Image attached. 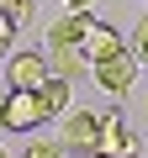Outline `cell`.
I'll return each mask as SVG.
<instances>
[{
    "instance_id": "cell-14",
    "label": "cell",
    "mask_w": 148,
    "mask_h": 158,
    "mask_svg": "<svg viewBox=\"0 0 148 158\" xmlns=\"http://www.w3.org/2000/svg\"><path fill=\"white\" fill-rule=\"evenodd\" d=\"M6 53H11V48H6V42H0V63H6Z\"/></svg>"
},
{
    "instance_id": "cell-9",
    "label": "cell",
    "mask_w": 148,
    "mask_h": 158,
    "mask_svg": "<svg viewBox=\"0 0 148 158\" xmlns=\"http://www.w3.org/2000/svg\"><path fill=\"white\" fill-rule=\"evenodd\" d=\"M27 158H69V142L63 137H32Z\"/></svg>"
},
{
    "instance_id": "cell-10",
    "label": "cell",
    "mask_w": 148,
    "mask_h": 158,
    "mask_svg": "<svg viewBox=\"0 0 148 158\" xmlns=\"http://www.w3.org/2000/svg\"><path fill=\"white\" fill-rule=\"evenodd\" d=\"M0 11H6L11 27H27L32 21V0H0Z\"/></svg>"
},
{
    "instance_id": "cell-13",
    "label": "cell",
    "mask_w": 148,
    "mask_h": 158,
    "mask_svg": "<svg viewBox=\"0 0 148 158\" xmlns=\"http://www.w3.org/2000/svg\"><path fill=\"white\" fill-rule=\"evenodd\" d=\"M63 6H69V11H90L95 0H63Z\"/></svg>"
},
{
    "instance_id": "cell-5",
    "label": "cell",
    "mask_w": 148,
    "mask_h": 158,
    "mask_svg": "<svg viewBox=\"0 0 148 158\" xmlns=\"http://www.w3.org/2000/svg\"><path fill=\"white\" fill-rule=\"evenodd\" d=\"M122 48H127V37H122L116 27H106V21H90V27H85V37H80L85 63H101V58H111V53H122Z\"/></svg>"
},
{
    "instance_id": "cell-7",
    "label": "cell",
    "mask_w": 148,
    "mask_h": 158,
    "mask_svg": "<svg viewBox=\"0 0 148 158\" xmlns=\"http://www.w3.org/2000/svg\"><path fill=\"white\" fill-rule=\"evenodd\" d=\"M90 21H95L90 11H69V16H58V21L48 27V48H80V37H85Z\"/></svg>"
},
{
    "instance_id": "cell-4",
    "label": "cell",
    "mask_w": 148,
    "mask_h": 158,
    "mask_svg": "<svg viewBox=\"0 0 148 158\" xmlns=\"http://www.w3.org/2000/svg\"><path fill=\"white\" fill-rule=\"evenodd\" d=\"M6 90H37L48 79V58L42 53H6Z\"/></svg>"
},
{
    "instance_id": "cell-2",
    "label": "cell",
    "mask_w": 148,
    "mask_h": 158,
    "mask_svg": "<svg viewBox=\"0 0 148 158\" xmlns=\"http://www.w3.org/2000/svg\"><path fill=\"white\" fill-rule=\"evenodd\" d=\"M48 127L37 90H6V116H0V132H37Z\"/></svg>"
},
{
    "instance_id": "cell-8",
    "label": "cell",
    "mask_w": 148,
    "mask_h": 158,
    "mask_svg": "<svg viewBox=\"0 0 148 158\" xmlns=\"http://www.w3.org/2000/svg\"><path fill=\"white\" fill-rule=\"evenodd\" d=\"M42 58H48V74H53V79H69V85L90 74V63H85V53H80V48H48Z\"/></svg>"
},
{
    "instance_id": "cell-11",
    "label": "cell",
    "mask_w": 148,
    "mask_h": 158,
    "mask_svg": "<svg viewBox=\"0 0 148 158\" xmlns=\"http://www.w3.org/2000/svg\"><path fill=\"white\" fill-rule=\"evenodd\" d=\"M127 53H132V58H143V53H148V11L137 16V27H132V37H127Z\"/></svg>"
},
{
    "instance_id": "cell-16",
    "label": "cell",
    "mask_w": 148,
    "mask_h": 158,
    "mask_svg": "<svg viewBox=\"0 0 148 158\" xmlns=\"http://www.w3.org/2000/svg\"><path fill=\"white\" fill-rule=\"evenodd\" d=\"M0 158H6V153H0Z\"/></svg>"
},
{
    "instance_id": "cell-3",
    "label": "cell",
    "mask_w": 148,
    "mask_h": 158,
    "mask_svg": "<svg viewBox=\"0 0 148 158\" xmlns=\"http://www.w3.org/2000/svg\"><path fill=\"white\" fill-rule=\"evenodd\" d=\"M90 79L106 90V95H127L132 85H137V58L122 48V53H111V58H101V63H90Z\"/></svg>"
},
{
    "instance_id": "cell-6",
    "label": "cell",
    "mask_w": 148,
    "mask_h": 158,
    "mask_svg": "<svg viewBox=\"0 0 148 158\" xmlns=\"http://www.w3.org/2000/svg\"><path fill=\"white\" fill-rule=\"evenodd\" d=\"M95 132H101V116H95V111H69L58 137L69 142V153H90V148H95Z\"/></svg>"
},
{
    "instance_id": "cell-12",
    "label": "cell",
    "mask_w": 148,
    "mask_h": 158,
    "mask_svg": "<svg viewBox=\"0 0 148 158\" xmlns=\"http://www.w3.org/2000/svg\"><path fill=\"white\" fill-rule=\"evenodd\" d=\"M16 32H21V27H11V21H6V11H0V42L11 48V37H16Z\"/></svg>"
},
{
    "instance_id": "cell-1",
    "label": "cell",
    "mask_w": 148,
    "mask_h": 158,
    "mask_svg": "<svg viewBox=\"0 0 148 158\" xmlns=\"http://www.w3.org/2000/svg\"><path fill=\"white\" fill-rule=\"evenodd\" d=\"M95 158H137V137H132V127H127V116L111 106V111H101V132H95V148H90Z\"/></svg>"
},
{
    "instance_id": "cell-15",
    "label": "cell",
    "mask_w": 148,
    "mask_h": 158,
    "mask_svg": "<svg viewBox=\"0 0 148 158\" xmlns=\"http://www.w3.org/2000/svg\"><path fill=\"white\" fill-rule=\"evenodd\" d=\"M137 63H143V69H148V53H143V58H137Z\"/></svg>"
}]
</instances>
